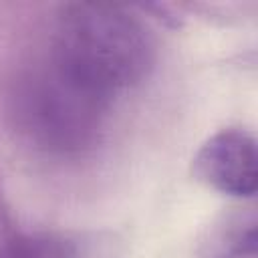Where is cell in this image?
I'll use <instances>...</instances> for the list:
<instances>
[{
  "label": "cell",
  "instance_id": "cell-3",
  "mask_svg": "<svg viewBox=\"0 0 258 258\" xmlns=\"http://www.w3.org/2000/svg\"><path fill=\"white\" fill-rule=\"evenodd\" d=\"M256 139L248 129L226 127L210 135L191 159V175L206 187L252 200L258 187Z\"/></svg>",
  "mask_w": 258,
  "mask_h": 258
},
{
  "label": "cell",
  "instance_id": "cell-1",
  "mask_svg": "<svg viewBox=\"0 0 258 258\" xmlns=\"http://www.w3.org/2000/svg\"><path fill=\"white\" fill-rule=\"evenodd\" d=\"M40 54L67 79L117 107L155 67V40L129 8L71 2L58 6Z\"/></svg>",
  "mask_w": 258,
  "mask_h": 258
},
{
  "label": "cell",
  "instance_id": "cell-2",
  "mask_svg": "<svg viewBox=\"0 0 258 258\" xmlns=\"http://www.w3.org/2000/svg\"><path fill=\"white\" fill-rule=\"evenodd\" d=\"M113 111L115 105L69 81L40 52L18 69L6 95L10 127L36 153L54 159L95 151Z\"/></svg>",
  "mask_w": 258,
  "mask_h": 258
},
{
  "label": "cell",
  "instance_id": "cell-5",
  "mask_svg": "<svg viewBox=\"0 0 258 258\" xmlns=\"http://www.w3.org/2000/svg\"><path fill=\"white\" fill-rule=\"evenodd\" d=\"M198 258H258L254 206H234L210 220L196 240Z\"/></svg>",
  "mask_w": 258,
  "mask_h": 258
},
{
  "label": "cell",
  "instance_id": "cell-4",
  "mask_svg": "<svg viewBox=\"0 0 258 258\" xmlns=\"http://www.w3.org/2000/svg\"><path fill=\"white\" fill-rule=\"evenodd\" d=\"M125 240L111 230H38L10 236L0 258H123Z\"/></svg>",
  "mask_w": 258,
  "mask_h": 258
}]
</instances>
